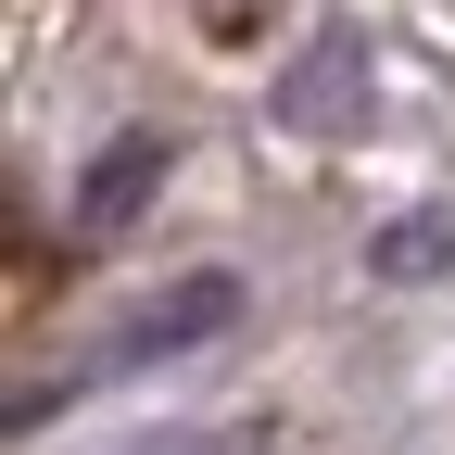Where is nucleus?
Returning a JSON list of instances; mask_svg holds the SVG:
<instances>
[{
    "label": "nucleus",
    "instance_id": "1",
    "mask_svg": "<svg viewBox=\"0 0 455 455\" xmlns=\"http://www.w3.org/2000/svg\"><path fill=\"white\" fill-rule=\"evenodd\" d=\"M228 304H241V291H228V278H190L178 304H152V316H140V341H127V355H178V341L228 329Z\"/></svg>",
    "mask_w": 455,
    "mask_h": 455
},
{
    "label": "nucleus",
    "instance_id": "2",
    "mask_svg": "<svg viewBox=\"0 0 455 455\" xmlns=\"http://www.w3.org/2000/svg\"><path fill=\"white\" fill-rule=\"evenodd\" d=\"M140 178H152V152H140V140H127V152H114V164H101V178H89V215H114V203H127V190H140Z\"/></svg>",
    "mask_w": 455,
    "mask_h": 455
}]
</instances>
